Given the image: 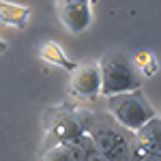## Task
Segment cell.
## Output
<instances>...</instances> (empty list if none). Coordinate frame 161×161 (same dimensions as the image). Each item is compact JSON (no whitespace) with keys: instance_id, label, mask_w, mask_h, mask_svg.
Instances as JSON below:
<instances>
[{"instance_id":"obj_1","label":"cell","mask_w":161,"mask_h":161,"mask_svg":"<svg viewBox=\"0 0 161 161\" xmlns=\"http://www.w3.org/2000/svg\"><path fill=\"white\" fill-rule=\"evenodd\" d=\"M92 127V114L73 105H54L43 112V148L67 144L84 136Z\"/></svg>"},{"instance_id":"obj_2","label":"cell","mask_w":161,"mask_h":161,"mask_svg":"<svg viewBox=\"0 0 161 161\" xmlns=\"http://www.w3.org/2000/svg\"><path fill=\"white\" fill-rule=\"evenodd\" d=\"M99 64V75H101V97H112V95H120L129 90H137L142 86L140 75L131 67L129 56L120 50L105 52L101 56Z\"/></svg>"},{"instance_id":"obj_3","label":"cell","mask_w":161,"mask_h":161,"mask_svg":"<svg viewBox=\"0 0 161 161\" xmlns=\"http://www.w3.org/2000/svg\"><path fill=\"white\" fill-rule=\"evenodd\" d=\"M108 101V112L116 123L123 127L125 131H137L142 125H146L150 118L159 116L157 110L150 105V101L144 97V92L137 90H129V92H120V95H112L105 97Z\"/></svg>"},{"instance_id":"obj_4","label":"cell","mask_w":161,"mask_h":161,"mask_svg":"<svg viewBox=\"0 0 161 161\" xmlns=\"http://www.w3.org/2000/svg\"><path fill=\"white\" fill-rule=\"evenodd\" d=\"M88 136L92 140L95 148L99 153H103L105 157H110L112 161H129V157H131V140L125 136L120 129L99 125V127H90Z\"/></svg>"},{"instance_id":"obj_5","label":"cell","mask_w":161,"mask_h":161,"mask_svg":"<svg viewBox=\"0 0 161 161\" xmlns=\"http://www.w3.org/2000/svg\"><path fill=\"white\" fill-rule=\"evenodd\" d=\"M69 88L71 95L77 99H95L101 92L99 64L92 60L77 62L75 69L69 73Z\"/></svg>"},{"instance_id":"obj_6","label":"cell","mask_w":161,"mask_h":161,"mask_svg":"<svg viewBox=\"0 0 161 161\" xmlns=\"http://www.w3.org/2000/svg\"><path fill=\"white\" fill-rule=\"evenodd\" d=\"M161 127L159 116L150 118L146 125H142L131 136V157L144 155V153H159L161 155Z\"/></svg>"},{"instance_id":"obj_7","label":"cell","mask_w":161,"mask_h":161,"mask_svg":"<svg viewBox=\"0 0 161 161\" xmlns=\"http://www.w3.org/2000/svg\"><path fill=\"white\" fill-rule=\"evenodd\" d=\"M60 24L69 32H84L92 24V7L90 4H56Z\"/></svg>"},{"instance_id":"obj_8","label":"cell","mask_w":161,"mask_h":161,"mask_svg":"<svg viewBox=\"0 0 161 161\" xmlns=\"http://www.w3.org/2000/svg\"><path fill=\"white\" fill-rule=\"evenodd\" d=\"M39 58L43 62H47V64H52V67L64 69L67 73H71L75 69V64H77L73 58L67 56V52L62 50L56 41H43L41 47H39Z\"/></svg>"},{"instance_id":"obj_9","label":"cell","mask_w":161,"mask_h":161,"mask_svg":"<svg viewBox=\"0 0 161 161\" xmlns=\"http://www.w3.org/2000/svg\"><path fill=\"white\" fill-rule=\"evenodd\" d=\"M30 19V9L17 2H9V0H0V24L9 26V28H26Z\"/></svg>"},{"instance_id":"obj_10","label":"cell","mask_w":161,"mask_h":161,"mask_svg":"<svg viewBox=\"0 0 161 161\" xmlns=\"http://www.w3.org/2000/svg\"><path fill=\"white\" fill-rule=\"evenodd\" d=\"M129 60H131V67L136 69V73L140 77H155L157 71H159V60H157V54L148 47H142V50H136L131 56H129Z\"/></svg>"},{"instance_id":"obj_11","label":"cell","mask_w":161,"mask_h":161,"mask_svg":"<svg viewBox=\"0 0 161 161\" xmlns=\"http://www.w3.org/2000/svg\"><path fill=\"white\" fill-rule=\"evenodd\" d=\"M62 146L67 150V161H88L90 153L97 150L88 133L80 136L77 140H73V142H67V144H62Z\"/></svg>"},{"instance_id":"obj_12","label":"cell","mask_w":161,"mask_h":161,"mask_svg":"<svg viewBox=\"0 0 161 161\" xmlns=\"http://www.w3.org/2000/svg\"><path fill=\"white\" fill-rule=\"evenodd\" d=\"M41 161H67V150L62 144H54L50 148H43Z\"/></svg>"},{"instance_id":"obj_13","label":"cell","mask_w":161,"mask_h":161,"mask_svg":"<svg viewBox=\"0 0 161 161\" xmlns=\"http://www.w3.org/2000/svg\"><path fill=\"white\" fill-rule=\"evenodd\" d=\"M129 161H161V155L159 153H144V155L129 157Z\"/></svg>"},{"instance_id":"obj_14","label":"cell","mask_w":161,"mask_h":161,"mask_svg":"<svg viewBox=\"0 0 161 161\" xmlns=\"http://www.w3.org/2000/svg\"><path fill=\"white\" fill-rule=\"evenodd\" d=\"M88 161H112V159H110V157H105V155L99 153V150H92L90 157H88Z\"/></svg>"},{"instance_id":"obj_15","label":"cell","mask_w":161,"mask_h":161,"mask_svg":"<svg viewBox=\"0 0 161 161\" xmlns=\"http://www.w3.org/2000/svg\"><path fill=\"white\" fill-rule=\"evenodd\" d=\"M56 4H92V0H58Z\"/></svg>"},{"instance_id":"obj_16","label":"cell","mask_w":161,"mask_h":161,"mask_svg":"<svg viewBox=\"0 0 161 161\" xmlns=\"http://www.w3.org/2000/svg\"><path fill=\"white\" fill-rule=\"evenodd\" d=\"M9 50V43H7V41H4V39L0 37V54H4V52Z\"/></svg>"}]
</instances>
